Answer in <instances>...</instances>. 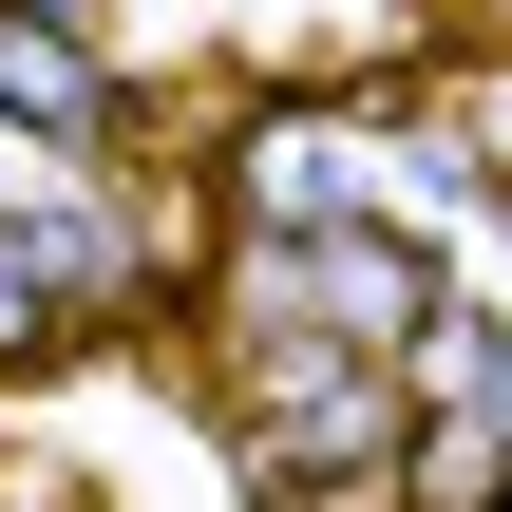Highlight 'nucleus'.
<instances>
[{
    "label": "nucleus",
    "mask_w": 512,
    "mask_h": 512,
    "mask_svg": "<svg viewBox=\"0 0 512 512\" xmlns=\"http://www.w3.org/2000/svg\"><path fill=\"white\" fill-rule=\"evenodd\" d=\"M0 114L19 133H95L114 114V76L76 57V0H0Z\"/></svg>",
    "instance_id": "nucleus-1"
}]
</instances>
